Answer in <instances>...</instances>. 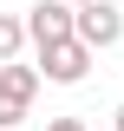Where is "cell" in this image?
I'll return each mask as SVG.
<instances>
[{"mask_svg": "<svg viewBox=\"0 0 124 131\" xmlns=\"http://www.w3.org/2000/svg\"><path fill=\"white\" fill-rule=\"evenodd\" d=\"M20 46H26V26H20L13 13H0V66H7V59H20Z\"/></svg>", "mask_w": 124, "mask_h": 131, "instance_id": "obj_5", "label": "cell"}, {"mask_svg": "<svg viewBox=\"0 0 124 131\" xmlns=\"http://www.w3.org/2000/svg\"><path fill=\"white\" fill-rule=\"evenodd\" d=\"M72 39L85 52H105L124 39V13L111 7V0H85V7H72Z\"/></svg>", "mask_w": 124, "mask_h": 131, "instance_id": "obj_1", "label": "cell"}, {"mask_svg": "<svg viewBox=\"0 0 124 131\" xmlns=\"http://www.w3.org/2000/svg\"><path fill=\"white\" fill-rule=\"evenodd\" d=\"M111 131H124V105H118V118H111Z\"/></svg>", "mask_w": 124, "mask_h": 131, "instance_id": "obj_7", "label": "cell"}, {"mask_svg": "<svg viewBox=\"0 0 124 131\" xmlns=\"http://www.w3.org/2000/svg\"><path fill=\"white\" fill-rule=\"evenodd\" d=\"M20 26H26V39H33V46L72 39V7H65V0H39V7H33V13L20 20Z\"/></svg>", "mask_w": 124, "mask_h": 131, "instance_id": "obj_4", "label": "cell"}, {"mask_svg": "<svg viewBox=\"0 0 124 131\" xmlns=\"http://www.w3.org/2000/svg\"><path fill=\"white\" fill-rule=\"evenodd\" d=\"M33 92H39V72L20 59L0 66V131H20V118L33 112Z\"/></svg>", "mask_w": 124, "mask_h": 131, "instance_id": "obj_2", "label": "cell"}, {"mask_svg": "<svg viewBox=\"0 0 124 131\" xmlns=\"http://www.w3.org/2000/svg\"><path fill=\"white\" fill-rule=\"evenodd\" d=\"M46 131H85L78 118H46Z\"/></svg>", "mask_w": 124, "mask_h": 131, "instance_id": "obj_6", "label": "cell"}, {"mask_svg": "<svg viewBox=\"0 0 124 131\" xmlns=\"http://www.w3.org/2000/svg\"><path fill=\"white\" fill-rule=\"evenodd\" d=\"M65 7H85V0H65Z\"/></svg>", "mask_w": 124, "mask_h": 131, "instance_id": "obj_8", "label": "cell"}, {"mask_svg": "<svg viewBox=\"0 0 124 131\" xmlns=\"http://www.w3.org/2000/svg\"><path fill=\"white\" fill-rule=\"evenodd\" d=\"M33 72H46L52 85H78L92 72V52L78 46V39H52V46H39V66H33Z\"/></svg>", "mask_w": 124, "mask_h": 131, "instance_id": "obj_3", "label": "cell"}]
</instances>
